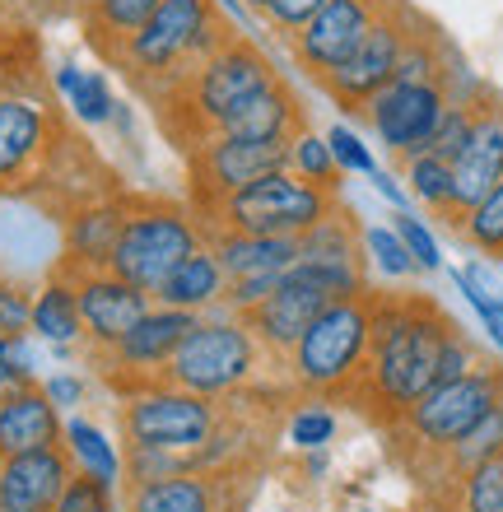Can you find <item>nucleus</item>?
Returning a JSON list of instances; mask_svg holds the SVG:
<instances>
[{"label":"nucleus","instance_id":"nucleus-1","mask_svg":"<svg viewBox=\"0 0 503 512\" xmlns=\"http://www.w3.org/2000/svg\"><path fill=\"white\" fill-rule=\"evenodd\" d=\"M457 331L429 294H382L373 289V340L364 378L354 387V410L392 429L410 405L438 382V354Z\"/></svg>","mask_w":503,"mask_h":512},{"label":"nucleus","instance_id":"nucleus-2","mask_svg":"<svg viewBox=\"0 0 503 512\" xmlns=\"http://www.w3.org/2000/svg\"><path fill=\"white\" fill-rule=\"evenodd\" d=\"M238 28L224 19L215 0H159V10L126 38L112 56V70L136 89L150 108H159L205 56H215Z\"/></svg>","mask_w":503,"mask_h":512},{"label":"nucleus","instance_id":"nucleus-3","mask_svg":"<svg viewBox=\"0 0 503 512\" xmlns=\"http://www.w3.org/2000/svg\"><path fill=\"white\" fill-rule=\"evenodd\" d=\"M275 80H280V70H275L271 56L261 52L247 33H233L215 56H205L201 66L191 70L187 80L159 103L164 135L187 154V149H196L201 140L224 131V126L257 94H266Z\"/></svg>","mask_w":503,"mask_h":512},{"label":"nucleus","instance_id":"nucleus-4","mask_svg":"<svg viewBox=\"0 0 503 512\" xmlns=\"http://www.w3.org/2000/svg\"><path fill=\"white\" fill-rule=\"evenodd\" d=\"M368 340H373V289L354 298H336L313 317V326L289 350L280 378L294 396L322 405H350L364 378Z\"/></svg>","mask_w":503,"mask_h":512},{"label":"nucleus","instance_id":"nucleus-5","mask_svg":"<svg viewBox=\"0 0 503 512\" xmlns=\"http://www.w3.org/2000/svg\"><path fill=\"white\" fill-rule=\"evenodd\" d=\"M499 405H503V364L485 354V364H476L471 373L452 382H434L406 415L396 419L387 429L392 433V452L420 480V471L438 452H448L466 429H476L480 419L499 410Z\"/></svg>","mask_w":503,"mask_h":512},{"label":"nucleus","instance_id":"nucleus-6","mask_svg":"<svg viewBox=\"0 0 503 512\" xmlns=\"http://www.w3.org/2000/svg\"><path fill=\"white\" fill-rule=\"evenodd\" d=\"M70 126L42 75L14 80L0 94V196H42Z\"/></svg>","mask_w":503,"mask_h":512},{"label":"nucleus","instance_id":"nucleus-7","mask_svg":"<svg viewBox=\"0 0 503 512\" xmlns=\"http://www.w3.org/2000/svg\"><path fill=\"white\" fill-rule=\"evenodd\" d=\"M266 368L271 364H266L257 336L243 326V317H233V312L219 308V312L196 317L187 340H182L177 354L168 359L164 382L191 391V396H205V401H233V396L261 387Z\"/></svg>","mask_w":503,"mask_h":512},{"label":"nucleus","instance_id":"nucleus-8","mask_svg":"<svg viewBox=\"0 0 503 512\" xmlns=\"http://www.w3.org/2000/svg\"><path fill=\"white\" fill-rule=\"evenodd\" d=\"M201 243H205V224L191 205L168 201V196H131L126 191V224L117 247H112L108 270L154 298V289Z\"/></svg>","mask_w":503,"mask_h":512},{"label":"nucleus","instance_id":"nucleus-9","mask_svg":"<svg viewBox=\"0 0 503 512\" xmlns=\"http://www.w3.org/2000/svg\"><path fill=\"white\" fill-rule=\"evenodd\" d=\"M340 205V196L322 187H308L303 177H294L289 168L247 182L243 191H233L224 201L201 215V224L210 233H257V238H303L308 229H317L322 219Z\"/></svg>","mask_w":503,"mask_h":512},{"label":"nucleus","instance_id":"nucleus-10","mask_svg":"<svg viewBox=\"0 0 503 512\" xmlns=\"http://www.w3.org/2000/svg\"><path fill=\"white\" fill-rule=\"evenodd\" d=\"M224 424V401H205L173 382H145L117 396V429L126 447H159V452H201Z\"/></svg>","mask_w":503,"mask_h":512},{"label":"nucleus","instance_id":"nucleus-11","mask_svg":"<svg viewBox=\"0 0 503 512\" xmlns=\"http://www.w3.org/2000/svg\"><path fill=\"white\" fill-rule=\"evenodd\" d=\"M471 84L476 80L466 70L462 75H448V80H392V84H382L354 117L387 149V159L406 163L429 149L443 112L452 108V98H462Z\"/></svg>","mask_w":503,"mask_h":512},{"label":"nucleus","instance_id":"nucleus-12","mask_svg":"<svg viewBox=\"0 0 503 512\" xmlns=\"http://www.w3.org/2000/svg\"><path fill=\"white\" fill-rule=\"evenodd\" d=\"M424 24V14L410 5V0H396L392 10L382 14L378 24L368 28V38L354 47L345 61H340L331 75L317 80V89L336 103L340 112H359L368 98L378 94L382 84L396 80V66H401V52H406V42L415 38V28Z\"/></svg>","mask_w":503,"mask_h":512},{"label":"nucleus","instance_id":"nucleus-13","mask_svg":"<svg viewBox=\"0 0 503 512\" xmlns=\"http://www.w3.org/2000/svg\"><path fill=\"white\" fill-rule=\"evenodd\" d=\"M187 159V205L196 215H210L224 196L243 191L247 182L285 168L289 145H261V140H238V135H210Z\"/></svg>","mask_w":503,"mask_h":512},{"label":"nucleus","instance_id":"nucleus-14","mask_svg":"<svg viewBox=\"0 0 503 512\" xmlns=\"http://www.w3.org/2000/svg\"><path fill=\"white\" fill-rule=\"evenodd\" d=\"M191 326H196L191 312L150 303V312H145V317H140V322L131 326L108 354H98V359H89V364L98 368V378L122 396V391H131V387H145V382L164 378L168 359H173L177 345L187 340Z\"/></svg>","mask_w":503,"mask_h":512},{"label":"nucleus","instance_id":"nucleus-15","mask_svg":"<svg viewBox=\"0 0 503 512\" xmlns=\"http://www.w3.org/2000/svg\"><path fill=\"white\" fill-rule=\"evenodd\" d=\"M327 303H336V298H331L327 289H322V284H317L313 275L294 261V266L285 270V280L275 284L257 308L243 312V326L257 336L261 354H266V364L275 368V378H280V368H285L289 350L299 345V336L313 326V317L327 308ZM280 382H285V378H280Z\"/></svg>","mask_w":503,"mask_h":512},{"label":"nucleus","instance_id":"nucleus-16","mask_svg":"<svg viewBox=\"0 0 503 512\" xmlns=\"http://www.w3.org/2000/svg\"><path fill=\"white\" fill-rule=\"evenodd\" d=\"M392 5L396 0H327V5L285 42L289 61L317 84L368 38V28L378 24Z\"/></svg>","mask_w":503,"mask_h":512},{"label":"nucleus","instance_id":"nucleus-17","mask_svg":"<svg viewBox=\"0 0 503 512\" xmlns=\"http://www.w3.org/2000/svg\"><path fill=\"white\" fill-rule=\"evenodd\" d=\"M75 280V298H80V322H84V354L98 359L108 354L131 326L150 312L154 298L140 294L136 284H126L112 270H80Z\"/></svg>","mask_w":503,"mask_h":512},{"label":"nucleus","instance_id":"nucleus-18","mask_svg":"<svg viewBox=\"0 0 503 512\" xmlns=\"http://www.w3.org/2000/svg\"><path fill=\"white\" fill-rule=\"evenodd\" d=\"M122 224H126V191H108V196L70 205L61 215V256H56V266L66 275L108 270L112 247L122 238Z\"/></svg>","mask_w":503,"mask_h":512},{"label":"nucleus","instance_id":"nucleus-19","mask_svg":"<svg viewBox=\"0 0 503 512\" xmlns=\"http://www.w3.org/2000/svg\"><path fill=\"white\" fill-rule=\"evenodd\" d=\"M494 182H503V98L494 89H485L480 94L476 126H471V140L452 159V219L466 215Z\"/></svg>","mask_w":503,"mask_h":512},{"label":"nucleus","instance_id":"nucleus-20","mask_svg":"<svg viewBox=\"0 0 503 512\" xmlns=\"http://www.w3.org/2000/svg\"><path fill=\"white\" fill-rule=\"evenodd\" d=\"M243 471H182L126 489V512H238Z\"/></svg>","mask_w":503,"mask_h":512},{"label":"nucleus","instance_id":"nucleus-21","mask_svg":"<svg viewBox=\"0 0 503 512\" xmlns=\"http://www.w3.org/2000/svg\"><path fill=\"white\" fill-rule=\"evenodd\" d=\"M66 447H42V452H19L0 466V512H52L61 489L70 485Z\"/></svg>","mask_w":503,"mask_h":512},{"label":"nucleus","instance_id":"nucleus-22","mask_svg":"<svg viewBox=\"0 0 503 512\" xmlns=\"http://www.w3.org/2000/svg\"><path fill=\"white\" fill-rule=\"evenodd\" d=\"M61 433H66V415L47 401L42 382H24V387L0 396V447H5V457L61 447Z\"/></svg>","mask_w":503,"mask_h":512},{"label":"nucleus","instance_id":"nucleus-23","mask_svg":"<svg viewBox=\"0 0 503 512\" xmlns=\"http://www.w3.org/2000/svg\"><path fill=\"white\" fill-rule=\"evenodd\" d=\"M28 336L42 340L47 350L70 354L84 345V322H80V298H75V280L61 266L33 289V308H28Z\"/></svg>","mask_w":503,"mask_h":512},{"label":"nucleus","instance_id":"nucleus-24","mask_svg":"<svg viewBox=\"0 0 503 512\" xmlns=\"http://www.w3.org/2000/svg\"><path fill=\"white\" fill-rule=\"evenodd\" d=\"M308 122H313V117H308V108H303V98L294 94V84L280 75L266 94L252 98V103H247V108L238 112V117H233V122L224 126L219 135L261 140V145H289V140H294V135H299Z\"/></svg>","mask_w":503,"mask_h":512},{"label":"nucleus","instance_id":"nucleus-25","mask_svg":"<svg viewBox=\"0 0 503 512\" xmlns=\"http://www.w3.org/2000/svg\"><path fill=\"white\" fill-rule=\"evenodd\" d=\"M205 243L215 247L219 266L229 280H280L299 261V238H257V233H210Z\"/></svg>","mask_w":503,"mask_h":512},{"label":"nucleus","instance_id":"nucleus-26","mask_svg":"<svg viewBox=\"0 0 503 512\" xmlns=\"http://www.w3.org/2000/svg\"><path fill=\"white\" fill-rule=\"evenodd\" d=\"M224 289H229V275H224V266H219L215 247L201 243L164 284H159V289H154V303L177 308V312H191V317H205V312L224 308Z\"/></svg>","mask_w":503,"mask_h":512},{"label":"nucleus","instance_id":"nucleus-27","mask_svg":"<svg viewBox=\"0 0 503 512\" xmlns=\"http://www.w3.org/2000/svg\"><path fill=\"white\" fill-rule=\"evenodd\" d=\"M159 10V0H84L80 5V28H84V42H89V52L112 66V56L126 47V38L136 33L150 14Z\"/></svg>","mask_w":503,"mask_h":512},{"label":"nucleus","instance_id":"nucleus-28","mask_svg":"<svg viewBox=\"0 0 503 512\" xmlns=\"http://www.w3.org/2000/svg\"><path fill=\"white\" fill-rule=\"evenodd\" d=\"M61 447H66L75 475H89V480H103L108 489H122L126 471H122V447L112 443V433L89 415H66V433H61Z\"/></svg>","mask_w":503,"mask_h":512},{"label":"nucleus","instance_id":"nucleus-29","mask_svg":"<svg viewBox=\"0 0 503 512\" xmlns=\"http://www.w3.org/2000/svg\"><path fill=\"white\" fill-rule=\"evenodd\" d=\"M494 457H503V405L499 410H490L476 429H466L448 452H438V457L420 471V480L424 485H434V494H438V489L452 485L457 475L476 471V466H485V461H494Z\"/></svg>","mask_w":503,"mask_h":512},{"label":"nucleus","instance_id":"nucleus-30","mask_svg":"<svg viewBox=\"0 0 503 512\" xmlns=\"http://www.w3.org/2000/svg\"><path fill=\"white\" fill-rule=\"evenodd\" d=\"M47 84H52L56 103H66V112L80 126H112V117H117V94H112V84L103 70H84V66H75V61H61Z\"/></svg>","mask_w":503,"mask_h":512},{"label":"nucleus","instance_id":"nucleus-31","mask_svg":"<svg viewBox=\"0 0 503 512\" xmlns=\"http://www.w3.org/2000/svg\"><path fill=\"white\" fill-rule=\"evenodd\" d=\"M285 168L294 177H303L308 187H322V191H331V196H340V187H345V173H340V163H336V154H331L327 135L317 131L313 122H308L299 135H294V140H289Z\"/></svg>","mask_w":503,"mask_h":512},{"label":"nucleus","instance_id":"nucleus-32","mask_svg":"<svg viewBox=\"0 0 503 512\" xmlns=\"http://www.w3.org/2000/svg\"><path fill=\"white\" fill-rule=\"evenodd\" d=\"M457 238L476 256H490V261H503V182H494L485 196H480L466 215H457L448 224Z\"/></svg>","mask_w":503,"mask_h":512},{"label":"nucleus","instance_id":"nucleus-33","mask_svg":"<svg viewBox=\"0 0 503 512\" xmlns=\"http://www.w3.org/2000/svg\"><path fill=\"white\" fill-rule=\"evenodd\" d=\"M438 503L443 512H503V457L457 475L452 485L438 489Z\"/></svg>","mask_w":503,"mask_h":512},{"label":"nucleus","instance_id":"nucleus-34","mask_svg":"<svg viewBox=\"0 0 503 512\" xmlns=\"http://www.w3.org/2000/svg\"><path fill=\"white\" fill-rule=\"evenodd\" d=\"M396 168H401V182H406L410 196L434 219L448 224L452 219V163L438 159V154H415V159L396 163Z\"/></svg>","mask_w":503,"mask_h":512},{"label":"nucleus","instance_id":"nucleus-35","mask_svg":"<svg viewBox=\"0 0 503 512\" xmlns=\"http://www.w3.org/2000/svg\"><path fill=\"white\" fill-rule=\"evenodd\" d=\"M285 438L289 447H299V452H317V447H327L336 438V410L322 401H303L285 424Z\"/></svg>","mask_w":503,"mask_h":512},{"label":"nucleus","instance_id":"nucleus-36","mask_svg":"<svg viewBox=\"0 0 503 512\" xmlns=\"http://www.w3.org/2000/svg\"><path fill=\"white\" fill-rule=\"evenodd\" d=\"M364 256H368V266H378L382 275H392V280H410V275H420V266L410 261L406 243L396 238L392 224H373V229H364Z\"/></svg>","mask_w":503,"mask_h":512},{"label":"nucleus","instance_id":"nucleus-37","mask_svg":"<svg viewBox=\"0 0 503 512\" xmlns=\"http://www.w3.org/2000/svg\"><path fill=\"white\" fill-rule=\"evenodd\" d=\"M392 229H396V238L406 243V252H410V261L420 266V275H434V270H443V252H438V238H434V229H429L424 219L406 215V210H396Z\"/></svg>","mask_w":503,"mask_h":512},{"label":"nucleus","instance_id":"nucleus-38","mask_svg":"<svg viewBox=\"0 0 503 512\" xmlns=\"http://www.w3.org/2000/svg\"><path fill=\"white\" fill-rule=\"evenodd\" d=\"M52 512H126L117 489H108L103 480H89V475H70V485L61 489Z\"/></svg>","mask_w":503,"mask_h":512},{"label":"nucleus","instance_id":"nucleus-39","mask_svg":"<svg viewBox=\"0 0 503 512\" xmlns=\"http://www.w3.org/2000/svg\"><path fill=\"white\" fill-rule=\"evenodd\" d=\"M327 145H331V154H336L340 173H359V177H373V173H378L373 149H368V140L354 131V126H331V131H327Z\"/></svg>","mask_w":503,"mask_h":512},{"label":"nucleus","instance_id":"nucleus-40","mask_svg":"<svg viewBox=\"0 0 503 512\" xmlns=\"http://www.w3.org/2000/svg\"><path fill=\"white\" fill-rule=\"evenodd\" d=\"M28 308H33V289L0 270V336H28Z\"/></svg>","mask_w":503,"mask_h":512},{"label":"nucleus","instance_id":"nucleus-41","mask_svg":"<svg viewBox=\"0 0 503 512\" xmlns=\"http://www.w3.org/2000/svg\"><path fill=\"white\" fill-rule=\"evenodd\" d=\"M452 280H457V289H462V294H466V303L476 308V317H480V322H485V331H490V340H494V345H499V350H503V312H499V303H494V294H485V284H480V275H476V270H471V266H466V270H457Z\"/></svg>","mask_w":503,"mask_h":512},{"label":"nucleus","instance_id":"nucleus-42","mask_svg":"<svg viewBox=\"0 0 503 512\" xmlns=\"http://www.w3.org/2000/svg\"><path fill=\"white\" fill-rule=\"evenodd\" d=\"M42 391H47V401H52L61 415H80L84 405H89V378L75 373V368L47 373V378H42Z\"/></svg>","mask_w":503,"mask_h":512},{"label":"nucleus","instance_id":"nucleus-43","mask_svg":"<svg viewBox=\"0 0 503 512\" xmlns=\"http://www.w3.org/2000/svg\"><path fill=\"white\" fill-rule=\"evenodd\" d=\"M0 52H38V24L19 10V0H0Z\"/></svg>","mask_w":503,"mask_h":512},{"label":"nucleus","instance_id":"nucleus-44","mask_svg":"<svg viewBox=\"0 0 503 512\" xmlns=\"http://www.w3.org/2000/svg\"><path fill=\"white\" fill-rule=\"evenodd\" d=\"M322 5H327V0H271V5L261 10V19L271 24V33H275V38H280V42H289V38H294V33H299L303 24H308V19H313L317 10H322Z\"/></svg>","mask_w":503,"mask_h":512},{"label":"nucleus","instance_id":"nucleus-45","mask_svg":"<svg viewBox=\"0 0 503 512\" xmlns=\"http://www.w3.org/2000/svg\"><path fill=\"white\" fill-rule=\"evenodd\" d=\"M28 75H42L38 52H0V94H5L14 80H28Z\"/></svg>","mask_w":503,"mask_h":512},{"label":"nucleus","instance_id":"nucleus-46","mask_svg":"<svg viewBox=\"0 0 503 512\" xmlns=\"http://www.w3.org/2000/svg\"><path fill=\"white\" fill-rule=\"evenodd\" d=\"M84 0H24L19 10L33 19V24H42V19H75L80 14Z\"/></svg>","mask_w":503,"mask_h":512},{"label":"nucleus","instance_id":"nucleus-47","mask_svg":"<svg viewBox=\"0 0 503 512\" xmlns=\"http://www.w3.org/2000/svg\"><path fill=\"white\" fill-rule=\"evenodd\" d=\"M368 182H373V187H378L382 196H387V201L396 205V210H401V205H406V196H401V187H396V177H392V173H382V168H378V173L368 177Z\"/></svg>","mask_w":503,"mask_h":512},{"label":"nucleus","instance_id":"nucleus-48","mask_svg":"<svg viewBox=\"0 0 503 512\" xmlns=\"http://www.w3.org/2000/svg\"><path fill=\"white\" fill-rule=\"evenodd\" d=\"M14 387H24V382L14 378L10 359H5V336H0V396H5V391H14Z\"/></svg>","mask_w":503,"mask_h":512},{"label":"nucleus","instance_id":"nucleus-49","mask_svg":"<svg viewBox=\"0 0 503 512\" xmlns=\"http://www.w3.org/2000/svg\"><path fill=\"white\" fill-rule=\"evenodd\" d=\"M238 5H247V10H252V14H261V10H266V5H271V0H238Z\"/></svg>","mask_w":503,"mask_h":512},{"label":"nucleus","instance_id":"nucleus-50","mask_svg":"<svg viewBox=\"0 0 503 512\" xmlns=\"http://www.w3.org/2000/svg\"><path fill=\"white\" fill-rule=\"evenodd\" d=\"M494 303H499V312H503V294H499V298H494Z\"/></svg>","mask_w":503,"mask_h":512},{"label":"nucleus","instance_id":"nucleus-51","mask_svg":"<svg viewBox=\"0 0 503 512\" xmlns=\"http://www.w3.org/2000/svg\"><path fill=\"white\" fill-rule=\"evenodd\" d=\"M0 466H5V447H0Z\"/></svg>","mask_w":503,"mask_h":512},{"label":"nucleus","instance_id":"nucleus-52","mask_svg":"<svg viewBox=\"0 0 503 512\" xmlns=\"http://www.w3.org/2000/svg\"><path fill=\"white\" fill-rule=\"evenodd\" d=\"M19 5H24V0H19Z\"/></svg>","mask_w":503,"mask_h":512}]
</instances>
